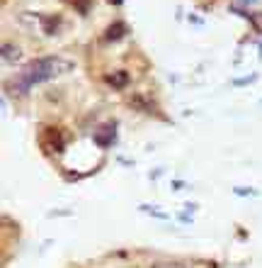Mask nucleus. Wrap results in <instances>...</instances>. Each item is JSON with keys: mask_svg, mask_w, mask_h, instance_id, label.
I'll list each match as a JSON object with an SVG mask.
<instances>
[{"mask_svg": "<svg viewBox=\"0 0 262 268\" xmlns=\"http://www.w3.org/2000/svg\"><path fill=\"white\" fill-rule=\"evenodd\" d=\"M114 139V124H105L100 132H95V142L100 146H109V142Z\"/></svg>", "mask_w": 262, "mask_h": 268, "instance_id": "20e7f679", "label": "nucleus"}, {"mask_svg": "<svg viewBox=\"0 0 262 268\" xmlns=\"http://www.w3.org/2000/svg\"><path fill=\"white\" fill-rule=\"evenodd\" d=\"M76 64L68 61V59H61V56H42V59H34L32 64H27L24 71H20V76L15 81V88L20 93H27V90L37 86V83H44V81H51L61 73H68L73 71Z\"/></svg>", "mask_w": 262, "mask_h": 268, "instance_id": "f257e3e1", "label": "nucleus"}, {"mask_svg": "<svg viewBox=\"0 0 262 268\" xmlns=\"http://www.w3.org/2000/svg\"><path fill=\"white\" fill-rule=\"evenodd\" d=\"M17 22L24 24V27H29V30H37L39 27V32L46 34V37H56V34H61L63 30V17L61 15H42V12H20L17 15Z\"/></svg>", "mask_w": 262, "mask_h": 268, "instance_id": "f03ea898", "label": "nucleus"}, {"mask_svg": "<svg viewBox=\"0 0 262 268\" xmlns=\"http://www.w3.org/2000/svg\"><path fill=\"white\" fill-rule=\"evenodd\" d=\"M22 59V49L15 44H3V61L5 64H17Z\"/></svg>", "mask_w": 262, "mask_h": 268, "instance_id": "7ed1b4c3", "label": "nucleus"}, {"mask_svg": "<svg viewBox=\"0 0 262 268\" xmlns=\"http://www.w3.org/2000/svg\"><path fill=\"white\" fill-rule=\"evenodd\" d=\"M238 3H243V5H252V3H257V0H238Z\"/></svg>", "mask_w": 262, "mask_h": 268, "instance_id": "1a4fd4ad", "label": "nucleus"}, {"mask_svg": "<svg viewBox=\"0 0 262 268\" xmlns=\"http://www.w3.org/2000/svg\"><path fill=\"white\" fill-rule=\"evenodd\" d=\"M112 3H117V5H119V3H121V0H112Z\"/></svg>", "mask_w": 262, "mask_h": 268, "instance_id": "9d476101", "label": "nucleus"}, {"mask_svg": "<svg viewBox=\"0 0 262 268\" xmlns=\"http://www.w3.org/2000/svg\"><path fill=\"white\" fill-rule=\"evenodd\" d=\"M240 15L250 17V20H252V24H255V27H257V30L262 32V15H252V12H240Z\"/></svg>", "mask_w": 262, "mask_h": 268, "instance_id": "0eeeda50", "label": "nucleus"}, {"mask_svg": "<svg viewBox=\"0 0 262 268\" xmlns=\"http://www.w3.org/2000/svg\"><path fill=\"white\" fill-rule=\"evenodd\" d=\"M124 34H126V24L117 22V24H109V27H107V32H105V39H107V42H117V39H121Z\"/></svg>", "mask_w": 262, "mask_h": 268, "instance_id": "423d86ee", "label": "nucleus"}, {"mask_svg": "<svg viewBox=\"0 0 262 268\" xmlns=\"http://www.w3.org/2000/svg\"><path fill=\"white\" fill-rule=\"evenodd\" d=\"M105 81H107L109 86H114V88H124L129 83V73L126 71H114V73H107Z\"/></svg>", "mask_w": 262, "mask_h": 268, "instance_id": "39448f33", "label": "nucleus"}, {"mask_svg": "<svg viewBox=\"0 0 262 268\" xmlns=\"http://www.w3.org/2000/svg\"><path fill=\"white\" fill-rule=\"evenodd\" d=\"M151 268H187L185 263H153Z\"/></svg>", "mask_w": 262, "mask_h": 268, "instance_id": "6e6552de", "label": "nucleus"}]
</instances>
